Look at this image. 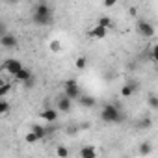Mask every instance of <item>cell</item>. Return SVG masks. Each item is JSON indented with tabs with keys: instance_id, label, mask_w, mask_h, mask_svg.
I'll list each match as a JSON object with an SVG mask.
<instances>
[{
	"instance_id": "cell-8",
	"label": "cell",
	"mask_w": 158,
	"mask_h": 158,
	"mask_svg": "<svg viewBox=\"0 0 158 158\" xmlns=\"http://www.w3.org/2000/svg\"><path fill=\"white\" fill-rule=\"evenodd\" d=\"M88 35H89L91 39H104V37L108 35V30L102 28V26H99V24H95V26L88 32Z\"/></svg>"
},
{
	"instance_id": "cell-10",
	"label": "cell",
	"mask_w": 158,
	"mask_h": 158,
	"mask_svg": "<svg viewBox=\"0 0 158 158\" xmlns=\"http://www.w3.org/2000/svg\"><path fill=\"white\" fill-rule=\"evenodd\" d=\"M76 101H78V104H80L82 108H93L97 104V99L91 97V95H80Z\"/></svg>"
},
{
	"instance_id": "cell-11",
	"label": "cell",
	"mask_w": 158,
	"mask_h": 158,
	"mask_svg": "<svg viewBox=\"0 0 158 158\" xmlns=\"http://www.w3.org/2000/svg\"><path fill=\"white\" fill-rule=\"evenodd\" d=\"M30 76H34V74H32V71H30V69H26V67L19 69V71H17V73L13 74V78H15V82H21V84H23V82H26L28 78H30Z\"/></svg>"
},
{
	"instance_id": "cell-19",
	"label": "cell",
	"mask_w": 158,
	"mask_h": 158,
	"mask_svg": "<svg viewBox=\"0 0 158 158\" xmlns=\"http://www.w3.org/2000/svg\"><path fill=\"white\" fill-rule=\"evenodd\" d=\"M10 110H11L10 102H8V101H4V99H0V115H6Z\"/></svg>"
},
{
	"instance_id": "cell-23",
	"label": "cell",
	"mask_w": 158,
	"mask_h": 158,
	"mask_svg": "<svg viewBox=\"0 0 158 158\" xmlns=\"http://www.w3.org/2000/svg\"><path fill=\"white\" fill-rule=\"evenodd\" d=\"M151 151H152V149H151L149 143H141V145H139V154L147 156V154H151Z\"/></svg>"
},
{
	"instance_id": "cell-2",
	"label": "cell",
	"mask_w": 158,
	"mask_h": 158,
	"mask_svg": "<svg viewBox=\"0 0 158 158\" xmlns=\"http://www.w3.org/2000/svg\"><path fill=\"white\" fill-rule=\"evenodd\" d=\"M101 119L104 123H114V125H119L125 121V115L123 112L119 110L117 104H106L102 110H101Z\"/></svg>"
},
{
	"instance_id": "cell-27",
	"label": "cell",
	"mask_w": 158,
	"mask_h": 158,
	"mask_svg": "<svg viewBox=\"0 0 158 158\" xmlns=\"http://www.w3.org/2000/svg\"><path fill=\"white\" fill-rule=\"evenodd\" d=\"M6 32H8V26H6V23H4V21H0V37H2Z\"/></svg>"
},
{
	"instance_id": "cell-13",
	"label": "cell",
	"mask_w": 158,
	"mask_h": 158,
	"mask_svg": "<svg viewBox=\"0 0 158 158\" xmlns=\"http://www.w3.org/2000/svg\"><path fill=\"white\" fill-rule=\"evenodd\" d=\"M80 156L82 158H95L97 156V149L91 147V145H86V147L80 149Z\"/></svg>"
},
{
	"instance_id": "cell-16",
	"label": "cell",
	"mask_w": 158,
	"mask_h": 158,
	"mask_svg": "<svg viewBox=\"0 0 158 158\" xmlns=\"http://www.w3.org/2000/svg\"><path fill=\"white\" fill-rule=\"evenodd\" d=\"M13 89V84L11 82H4V84H0V99H4L6 95H10V91Z\"/></svg>"
},
{
	"instance_id": "cell-6",
	"label": "cell",
	"mask_w": 158,
	"mask_h": 158,
	"mask_svg": "<svg viewBox=\"0 0 158 158\" xmlns=\"http://www.w3.org/2000/svg\"><path fill=\"white\" fill-rule=\"evenodd\" d=\"M23 67H24V65H23L21 60H17V58H8V60L2 63V69H4L6 73H10L11 76H13L19 69H23Z\"/></svg>"
},
{
	"instance_id": "cell-3",
	"label": "cell",
	"mask_w": 158,
	"mask_h": 158,
	"mask_svg": "<svg viewBox=\"0 0 158 158\" xmlns=\"http://www.w3.org/2000/svg\"><path fill=\"white\" fill-rule=\"evenodd\" d=\"M63 95H67L71 101H76L78 97L82 95L78 82H76V80H67V82H65V86H63Z\"/></svg>"
},
{
	"instance_id": "cell-26",
	"label": "cell",
	"mask_w": 158,
	"mask_h": 158,
	"mask_svg": "<svg viewBox=\"0 0 158 158\" xmlns=\"http://www.w3.org/2000/svg\"><path fill=\"white\" fill-rule=\"evenodd\" d=\"M117 4V0H102V6L104 8H114Z\"/></svg>"
},
{
	"instance_id": "cell-4",
	"label": "cell",
	"mask_w": 158,
	"mask_h": 158,
	"mask_svg": "<svg viewBox=\"0 0 158 158\" xmlns=\"http://www.w3.org/2000/svg\"><path fill=\"white\" fill-rule=\"evenodd\" d=\"M136 28H138V34H139V35H143L145 39L154 37V26H152L149 21L139 19V21H138V24H136Z\"/></svg>"
},
{
	"instance_id": "cell-21",
	"label": "cell",
	"mask_w": 158,
	"mask_h": 158,
	"mask_svg": "<svg viewBox=\"0 0 158 158\" xmlns=\"http://www.w3.org/2000/svg\"><path fill=\"white\" fill-rule=\"evenodd\" d=\"M56 156H60V158H67V156H69V149L63 147V145H60V147L56 149Z\"/></svg>"
},
{
	"instance_id": "cell-9",
	"label": "cell",
	"mask_w": 158,
	"mask_h": 158,
	"mask_svg": "<svg viewBox=\"0 0 158 158\" xmlns=\"http://www.w3.org/2000/svg\"><path fill=\"white\" fill-rule=\"evenodd\" d=\"M39 115H41L47 123H56V119H58V110H56V108H45Z\"/></svg>"
},
{
	"instance_id": "cell-17",
	"label": "cell",
	"mask_w": 158,
	"mask_h": 158,
	"mask_svg": "<svg viewBox=\"0 0 158 158\" xmlns=\"http://www.w3.org/2000/svg\"><path fill=\"white\" fill-rule=\"evenodd\" d=\"M74 67H76L78 71H84V69L88 67V58H86V56L76 58V61H74Z\"/></svg>"
},
{
	"instance_id": "cell-29",
	"label": "cell",
	"mask_w": 158,
	"mask_h": 158,
	"mask_svg": "<svg viewBox=\"0 0 158 158\" xmlns=\"http://www.w3.org/2000/svg\"><path fill=\"white\" fill-rule=\"evenodd\" d=\"M0 84H4V80H2V78H0Z\"/></svg>"
},
{
	"instance_id": "cell-5",
	"label": "cell",
	"mask_w": 158,
	"mask_h": 158,
	"mask_svg": "<svg viewBox=\"0 0 158 158\" xmlns=\"http://www.w3.org/2000/svg\"><path fill=\"white\" fill-rule=\"evenodd\" d=\"M17 45H19V39H17V35H15V34L6 32L2 37H0V47H2V48L13 50V48H17Z\"/></svg>"
},
{
	"instance_id": "cell-18",
	"label": "cell",
	"mask_w": 158,
	"mask_h": 158,
	"mask_svg": "<svg viewBox=\"0 0 158 158\" xmlns=\"http://www.w3.org/2000/svg\"><path fill=\"white\" fill-rule=\"evenodd\" d=\"M37 141H39V138L35 136V132L30 130V132L24 134V143H37Z\"/></svg>"
},
{
	"instance_id": "cell-25",
	"label": "cell",
	"mask_w": 158,
	"mask_h": 158,
	"mask_svg": "<svg viewBox=\"0 0 158 158\" xmlns=\"http://www.w3.org/2000/svg\"><path fill=\"white\" fill-rule=\"evenodd\" d=\"M34 82H35V78H34V76H30V78H28L26 82H23V86H24V88H28V89H32V88L35 86Z\"/></svg>"
},
{
	"instance_id": "cell-20",
	"label": "cell",
	"mask_w": 158,
	"mask_h": 158,
	"mask_svg": "<svg viewBox=\"0 0 158 158\" xmlns=\"http://www.w3.org/2000/svg\"><path fill=\"white\" fill-rule=\"evenodd\" d=\"M48 48H50L54 54H58V52L61 50V43H60L58 39H54V41H50V43H48Z\"/></svg>"
},
{
	"instance_id": "cell-28",
	"label": "cell",
	"mask_w": 158,
	"mask_h": 158,
	"mask_svg": "<svg viewBox=\"0 0 158 158\" xmlns=\"http://www.w3.org/2000/svg\"><path fill=\"white\" fill-rule=\"evenodd\" d=\"M4 2H6V4H11V6H15V4L19 2V0H4Z\"/></svg>"
},
{
	"instance_id": "cell-14",
	"label": "cell",
	"mask_w": 158,
	"mask_h": 158,
	"mask_svg": "<svg viewBox=\"0 0 158 158\" xmlns=\"http://www.w3.org/2000/svg\"><path fill=\"white\" fill-rule=\"evenodd\" d=\"M30 130H32V132H35V136H37L39 139H43V138L47 136V127H41V125H32V127H30Z\"/></svg>"
},
{
	"instance_id": "cell-12",
	"label": "cell",
	"mask_w": 158,
	"mask_h": 158,
	"mask_svg": "<svg viewBox=\"0 0 158 158\" xmlns=\"http://www.w3.org/2000/svg\"><path fill=\"white\" fill-rule=\"evenodd\" d=\"M134 91H136V84H125L121 88V97L123 99H130L134 95Z\"/></svg>"
},
{
	"instance_id": "cell-1",
	"label": "cell",
	"mask_w": 158,
	"mask_h": 158,
	"mask_svg": "<svg viewBox=\"0 0 158 158\" xmlns=\"http://www.w3.org/2000/svg\"><path fill=\"white\" fill-rule=\"evenodd\" d=\"M54 21V11L47 2H39L34 6L32 11V23L35 26H50Z\"/></svg>"
},
{
	"instance_id": "cell-7",
	"label": "cell",
	"mask_w": 158,
	"mask_h": 158,
	"mask_svg": "<svg viewBox=\"0 0 158 158\" xmlns=\"http://www.w3.org/2000/svg\"><path fill=\"white\" fill-rule=\"evenodd\" d=\"M71 108H73V101H71L67 95H60V97L56 99V110H58V112L67 114V112H71Z\"/></svg>"
},
{
	"instance_id": "cell-22",
	"label": "cell",
	"mask_w": 158,
	"mask_h": 158,
	"mask_svg": "<svg viewBox=\"0 0 158 158\" xmlns=\"http://www.w3.org/2000/svg\"><path fill=\"white\" fill-rule=\"evenodd\" d=\"M147 102H149V106H151V110H158V99H156V95H149V99H147Z\"/></svg>"
},
{
	"instance_id": "cell-24",
	"label": "cell",
	"mask_w": 158,
	"mask_h": 158,
	"mask_svg": "<svg viewBox=\"0 0 158 158\" xmlns=\"http://www.w3.org/2000/svg\"><path fill=\"white\" fill-rule=\"evenodd\" d=\"M151 127H152V121H151L149 117H145V119H141V121H139V128L147 130V128H151Z\"/></svg>"
},
{
	"instance_id": "cell-15",
	"label": "cell",
	"mask_w": 158,
	"mask_h": 158,
	"mask_svg": "<svg viewBox=\"0 0 158 158\" xmlns=\"http://www.w3.org/2000/svg\"><path fill=\"white\" fill-rule=\"evenodd\" d=\"M97 24L99 26H102V28H106V30H110V28H114V21L110 19V17H99V21H97Z\"/></svg>"
}]
</instances>
